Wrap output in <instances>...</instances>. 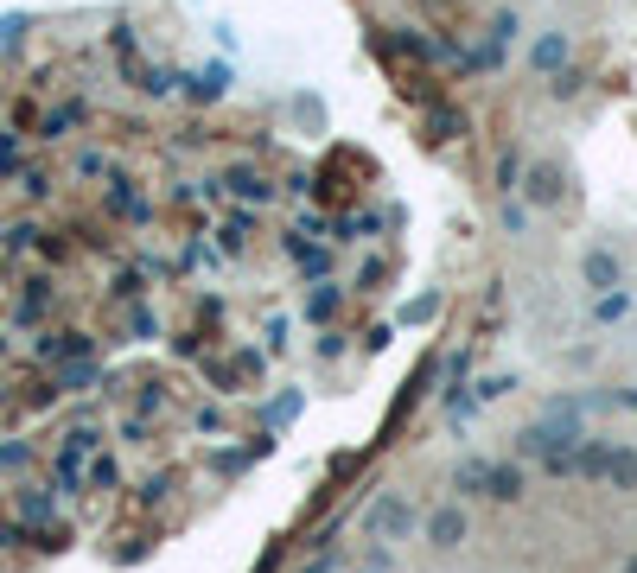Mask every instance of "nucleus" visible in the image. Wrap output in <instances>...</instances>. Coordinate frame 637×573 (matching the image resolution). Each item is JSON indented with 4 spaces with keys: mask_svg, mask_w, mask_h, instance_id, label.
I'll use <instances>...</instances> for the list:
<instances>
[{
    "mask_svg": "<svg viewBox=\"0 0 637 573\" xmlns=\"http://www.w3.org/2000/svg\"><path fill=\"white\" fill-rule=\"evenodd\" d=\"M370 529H376V535H408V529H415V510H408L402 497H383V503L370 510Z\"/></svg>",
    "mask_w": 637,
    "mask_h": 573,
    "instance_id": "nucleus-2",
    "label": "nucleus"
},
{
    "mask_svg": "<svg viewBox=\"0 0 637 573\" xmlns=\"http://www.w3.org/2000/svg\"><path fill=\"white\" fill-rule=\"evenodd\" d=\"M466 529H472V523H466V503H440V510H434V516H427V523H421L427 548H440V554L466 542Z\"/></svg>",
    "mask_w": 637,
    "mask_h": 573,
    "instance_id": "nucleus-1",
    "label": "nucleus"
},
{
    "mask_svg": "<svg viewBox=\"0 0 637 573\" xmlns=\"http://www.w3.org/2000/svg\"><path fill=\"white\" fill-rule=\"evenodd\" d=\"M625 573H637V554H625Z\"/></svg>",
    "mask_w": 637,
    "mask_h": 573,
    "instance_id": "nucleus-7",
    "label": "nucleus"
},
{
    "mask_svg": "<svg viewBox=\"0 0 637 573\" xmlns=\"http://www.w3.org/2000/svg\"><path fill=\"white\" fill-rule=\"evenodd\" d=\"M485 472H491L485 459H466V465L453 472V491H466V497H485Z\"/></svg>",
    "mask_w": 637,
    "mask_h": 573,
    "instance_id": "nucleus-4",
    "label": "nucleus"
},
{
    "mask_svg": "<svg viewBox=\"0 0 637 573\" xmlns=\"http://www.w3.org/2000/svg\"><path fill=\"white\" fill-rule=\"evenodd\" d=\"M338 561H332V554H325V561H313V567H306V573H332Z\"/></svg>",
    "mask_w": 637,
    "mask_h": 573,
    "instance_id": "nucleus-6",
    "label": "nucleus"
},
{
    "mask_svg": "<svg viewBox=\"0 0 637 573\" xmlns=\"http://www.w3.org/2000/svg\"><path fill=\"white\" fill-rule=\"evenodd\" d=\"M523 491H529L523 465H491V472H485V497H497V503H516Z\"/></svg>",
    "mask_w": 637,
    "mask_h": 573,
    "instance_id": "nucleus-3",
    "label": "nucleus"
},
{
    "mask_svg": "<svg viewBox=\"0 0 637 573\" xmlns=\"http://www.w3.org/2000/svg\"><path fill=\"white\" fill-rule=\"evenodd\" d=\"M587 281H593V287H618V262H612L606 249H599V255H587Z\"/></svg>",
    "mask_w": 637,
    "mask_h": 573,
    "instance_id": "nucleus-5",
    "label": "nucleus"
}]
</instances>
